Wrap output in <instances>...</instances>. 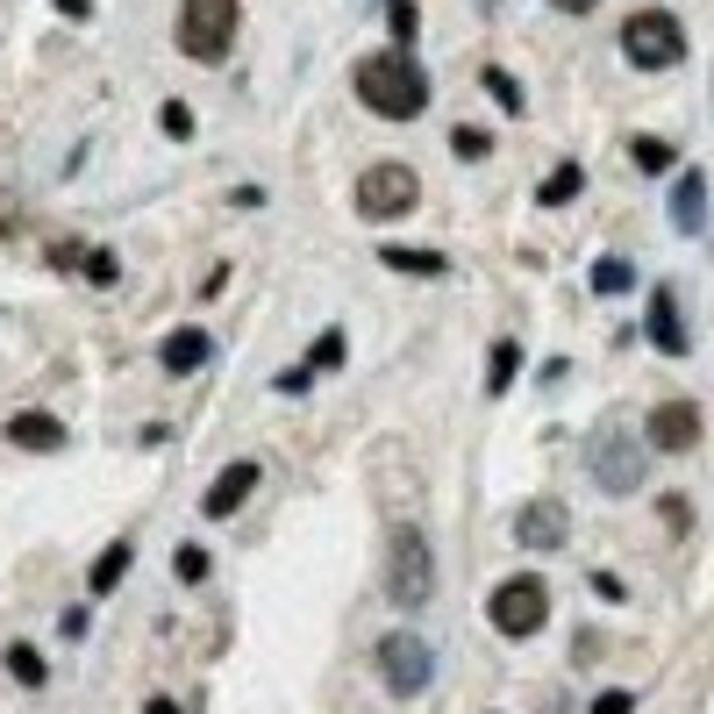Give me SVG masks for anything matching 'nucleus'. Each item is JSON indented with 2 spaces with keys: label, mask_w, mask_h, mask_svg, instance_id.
<instances>
[{
  "label": "nucleus",
  "mask_w": 714,
  "mask_h": 714,
  "mask_svg": "<svg viewBox=\"0 0 714 714\" xmlns=\"http://www.w3.org/2000/svg\"><path fill=\"white\" fill-rule=\"evenodd\" d=\"M357 101L386 122H415L429 107V72L415 65L408 51H372L357 65Z\"/></svg>",
  "instance_id": "1"
},
{
  "label": "nucleus",
  "mask_w": 714,
  "mask_h": 714,
  "mask_svg": "<svg viewBox=\"0 0 714 714\" xmlns=\"http://www.w3.org/2000/svg\"><path fill=\"white\" fill-rule=\"evenodd\" d=\"M429 594H436L429 536H422V528H393V544H386V600H393V608H422Z\"/></svg>",
  "instance_id": "2"
},
{
  "label": "nucleus",
  "mask_w": 714,
  "mask_h": 714,
  "mask_svg": "<svg viewBox=\"0 0 714 714\" xmlns=\"http://www.w3.org/2000/svg\"><path fill=\"white\" fill-rule=\"evenodd\" d=\"M622 58H629L636 72H672L686 58V29L664 8H643V15L622 22Z\"/></svg>",
  "instance_id": "3"
},
{
  "label": "nucleus",
  "mask_w": 714,
  "mask_h": 714,
  "mask_svg": "<svg viewBox=\"0 0 714 714\" xmlns=\"http://www.w3.org/2000/svg\"><path fill=\"white\" fill-rule=\"evenodd\" d=\"M237 43V0H179V51L215 65Z\"/></svg>",
  "instance_id": "4"
},
{
  "label": "nucleus",
  "mask_w": 714,
  "mask_h": 714,
  "mask_svg": "<svg viewBox=\"0 0 714 714\" xmlns=\"http://www.w3.org/2000/svg\"><path fill=\"white\" fill-rule=\"evenodd\" d=\"M486 622H494L500 636H536L550 622V586H544V578H528V572L500 578L494 600H486Z\"/></svg>",
  "instance_id": "5"
},
{
  "label": "nucleus",
  "mask_w": 714,
  "mask_h": 714,
  "mask_svg": "<svg viewBox=\"0 0 714 714\" xmlns=\"http://www.w3.org/2000/svg\"><path fill=\"white\" fill-rule=\"evenodd\" d=\"M415 201H422V179H415L408 165H372L365 179H357V215H372V221L408 215Z\"/></svg>",
  "instance_id": "6"
},
{
  "label": "nucleus",
  "mask_w": 714,
  "mask_h": 714,
  "mask_svg": "<svg viewBox=\"0 0 714 714\" xmlns=\"http://www.w3.org/2000/svg\"><path fill=\"white\" fill-rule=\"evenodd\" d=\"M429 672H436V658H429V643H422V636H408V629L379 636V679H386L400 700H408V693H422V686H429Z\"/></svg>",
  "instance_id": "7"
},
{
  "label": "nucleus",
  "mask_w": 714,
  "mask_h": 714,
  "mask_svg": "<svg viewBox=\"0 0 714 714\" xmlns=\"http://www.w3.org/2000/svg\"><path fill=\"white\" fill-rule=\"evenodd\" d=\"M594 479L608 494H636V479H643V450H636L622 429H600L594 436Z\"/></svg>",
  "instance_id": "8"
},
{
  "label": "nucleus",
  "mask_w": 714,
  "mask_h": 714,
  "mask_svg": "<svg viewBox=\"0 0 714 714\" xmlns=\"http://www.w3.org/2000/svg\"><path fill=\"white\" fill-rule=\"evenodd\" d=\"M643 436H650V450H672V458H679V450L700 443V408H693V400H664V408L650 415Z\"/></svg>",
  "instance_id": "9"
},
{
  "label": "nucleus",
  "mask_w": 714,
  "mask_h": 714,
  "mask_svg": "<svg viewBox=\"0 0 714 714\" xmlns=\"http://www.w3.org/2000/svg\"><path fill=\"white\" fill-rule=\"evenodd\" d=\"M564 522H572V514H564V500H528L522 522H514V544H522V550H558L564 536H572Z\"/></svg>",
  "instance_id": "10"
},
{
  "label": "nucleus",
  "mask_w": 714,
  "mask_h": 714,
  "mask_svg": "<svg viewBox=\"0 0 714 714\" xmlns=\"http://www.w3.org/2000/svg\"><path fill=\"white\" fill-rule=\"evenodd\" d=\"M251 494H257V464H251V458H237V464H221V479L207 486L201 514H207V522H229V514H237Z\"/></svg>",
  "instance_id": "11"
},
{
  "label": "nucleus",
  "mask_w": 714,
  "mask_h": 714,
  "mask_svg": "<svg viewBox=\"0 0 714 714\" xmlns=\"http://www.w3.org/2000/svg\"><path fill=\"white\" fill-rule=\"evenodd\" d=\"M643 329H650V343H658L664 357H686V322H679V293H672V286H658V293H650Z\"/></svg>",
  "instance_id": "12"
},
{
  "label": "nucleus",
  "mask_w": 714,
  "mask_h": 714,
  "mask_svg": "<svg viewBox=\"0 0 714 714\" xmlns=\"http://www.w3.org/2000/svg\"><path fill=\"white\" fill-rule=\"evenodd\" d=\"M207 357H215V343H207L201 329H171V336L157 343V365H165L171 379H193V372L207 365Z\"/></svg>",
  "instance_id": "13"
},
{
  "label": "nucleus",
  "mask_w": 714,
  "mask_h": 714,
  "mask_svg": "<svg viewBox=\"0 0 714 714\" xmlns=\"http://www.w3.org/2000/svg\"><path fill=\"white\" fill-rule=\"evenodd\" d=\"M672 221H679L686 237L707 229V179H700V171H679V187H672Z\"/></svg>",
  "instance_id": "14"
},
{
  "label": "nucleus",
  "mask_w": 714,
  "mask_h": 714,
  "mask_svg": "<svg viewBox=\"0 0 714 714\" xmlns=\"http://www.w3.org/2000/svg\"><path fill=\"white\" fill-rule=\"evenodd\" d=\"M8 443H15V450H65V422H58V415H15V422H8Z\"/></svg>",
  "instance_id": "15"
},
{
  "label": "nucleus",
  "mask_w": 714,
  "mask_h": 714,
  "mask_svg": "<svg viewBox=\"0 0 714 714\" xmlns=\"http://www.w3.org/2000/svg\"><path fill=\"white\" fill-rule=\"evenodd\" d=\"M129 564H137V544L122 536V544H107L101 558H93V578H86V586H93V594H115L122 578H129Z\"/></svg>",
  "instance_id": "16"
},
{
  "label": "nucleus",
  "mask_w": 714,
  "mask_h": 714,
  "mask_svg": "<svg viewBox=\"0 0 714 714\" xmlns=\"http://www.w3.org/2000/svg\"><path fill=\"white\" fill-rule=\"evenodd\" d=\"M578 187H586V171H578V165H558L544 187H536V201H544V207H564V201H578Z\"/></svg>",
  "instance_id": "17"
},
{
  "label": "nucleus",
  "mask_w": 714,
  "mask_h": 714,
  "mask_svg": "<svg viewBox=\"0 0 714 714\" xmlns=\"http://www.w3.org/2000/svg\"><path fill=\"white\" fill-rule=\"evenodd\" d=\"M379 257H386L393 272H415V279H436V272H443V257H436V251H400V243H386Z\"/></svg>",
  "instance_id": "18"
},
{
  "label": "nucleus",
  "mask_w": 714,
  "mask_h": 714,
  "mask_svg": "<svg viewBox=\"0 0 714 714\" xmlns=\"http://www.w3.org/2000/svg\"><path fill=\"white\" fill-rule=\"evenodd\" d=\"M522 372V343H494V365H486V393H508Z\"/></svg>",
  "instance_id": "19"
},
{
  "label": "nucleus",
  "mask_w": 714,
  "mask_h": 714,
  "mask_svg": "<svg viewBox=\"0 0 714 714\" xmlns=\"http://www.w3.org/2000/svg\"><path fill=\"white\" fill-rule=\"evenodd\" d=\"M629 286H636L629 257H600V265H594V293H629Z\"/></svg>",
  "instance_id": "20"
},
{
  "label": "nucleus",
  "mask_w": 714,
  "mask_h": 714,
  "mask_svg": "<svg viewBox=\"0 0 714 714\" xmlns=\"http://www.w3.org/2000/svg\"><path fill=\"white\" fill-rule=\"evenodd\" d=\"M479 79H486V93H494L500 107H508V115H522V86H514V72H500V65H486L479 72Z\"/></svg>",
  "instance_id": "21"
},
{
  "label": "nucleus",
  "mask_w": 714,
  "mask_h": 714,
  "mask_svg": "<svg viewBox=\"0 0 714 714\" xmlns=\"http://www.w3.org/2000/svg\"><path fill=\"white\" fill-rule=\"evenodd\" d=\"M171 572L187 578V586H201V578L215 572V564H207V550H201V544H179V550H171Z\"/></svg>",
  "instance_id": "22"
},
{
  "label": "nucleus",
  "mask_w": 714,
  "mask_h": 714,
  "mask_svg": "<svg viewBox=\"0 0 714 714\" xmlns=\"http://www.w3.org/2000/svg\"><path fill=\"white\" fill-rule=\"evenodd\" d=\"M8 672H15L22 686H43V658H36L29 643H8Z\"/></svg>",
  "instance_id": "23"
},
{
  "label": "nucleus",
  "mask_w": 714,
  "mask_h": 714,
  "mask_svg": "<svg viewBox=\"0 0 714 714\" xmlns=\"http://www.w3.org/2000/svg\"><path fill=\"white\" fill-rule=\"evenodd\" d=\"M386 22H393V36H400V51H408V43H415V29H422L415 0H386Z\"/></svg>",
  "instance_id": "24"
},
{
  "label": "nucleus",
  "mask_w": 714,
  "mask_h": 714,
  "mask_svg": "<svg viewBox=\"0 0 714 714\" xmlns=\"http://www.w3.org/2000/svg\"><path fill=\"white\" fill-rule=\"evenodd\" d=\"M450 151H458L464 165H472V157H486V151H494V137H486V129H472V122H464V129H450Z\"/></svg>",
  "instance_id": "25"
},
{
  "label": "nucleus",
  "mask_w": 714,
  "mask_h": 714,
  "mask_svg": "<svg viewBox=\"0 0 714 714\" xmlns=\"http://www.w3.org/2000/svg\"><path fill=\"white\" fill-rule=\"evenodd\" d=\"M307 365H315V372H336L343 365V329H322V343L307 350Z\"/></svg>",
  "instance_id": "26"
},
{
  "label": "nucleus",
  "mask_w": 714,
  "mask_h": 714,
  "mask_svg": "<svg viewBox=\"0 0 714 714\" xmlns=\"http://www.w3.org/2000/svg\"><path fill=\"white\" fill-rule=\"evenodd\" d=\"M636 165H643V171H672V143H664V137H636Z\"/></svg>",
  "instance_id": "27"
},
{
  "label": "nucleus",
  "mask_w": 714,
  "mask_h": 714,
  "mask_svg": "<svg viewBox=\"0 0 714 714\" xmlns=\"http://www.w3.org/2000/svg\"><path fill=\"white\" fill-rule=\"evenodd\" d=\"M157 122H165V137H171V143H187V137H193V107H187V101H165V115H157Z\"/></svg>",
  "instance_id": "28"
},
{
  "label": "nucleus",
  "mask_w": 714,
  "mask_h": 714,
  "mask_svg": "<svg viewBox=\"0 0 714 714\" xmlns=\"http://www.w3.org/2000/svg\"><path fill=\"white\" fill-rule=\"evenodd\" d=\"M594 714H636V693H622V686H614V693L594 700Z\"/></svg>",
  "instance_id": "29"
},
{
  "label": "nucleus",
  "mask_w": 714,
  "mask_h": 714,
  "mask_svg": "<svg viewBox=\"0 0 714 714\" xmlns=\"http://www.w3.org/2000/svg\"><path fill=\"white\" fill-rule=\"evenodd\" d=\"M86 279H101V286H107V279H115V257L93 251V257H86Z\"/></svg>",
  "instance_id": "30"
},
{
  "label": "nucleus",
  "mask_w": 714,
  "mask_h": 714,
  "mask_svg": "<svg viewBox=\"0 0 714 714\" xmlns=\"http://www.w3.org/2000/svg\"><path fill=\"white\" fill-rule=\"evenodd\" d=\"M307 379H315V365H293V372H279V393H301Z\"/></svg>",
  "instance_id": "31"
},
{
  "label": "nucleus",
  "mask_w": 714,
  "mask_h": 714,
  "mask_svg": "<svg viewBox=\"0 0 714 714\" xmlns=\"http://www.w3.org/2000/svg\"><path fill=\"white\" fill-rule=\"evenodd\" d=\"M58 15H65V22H86V15H93V0H58Z\"/></svg>",
  "instance_id": "32"
},
{
  "label": "nucleus",
  "mask_w": 714,
  "mask_h": 714,
  "mask_svg": "<svg viewBox=\"0 0 714 714\" xmlns=\"http://www.w3.org/2000/svg\"><path fill=\"white\" fill-rule=\"evenodd\" d=\"M550 8H564V15H594L600 0H550Z\"/></svg>",
  "instance_id": "33"
},
{
  "label": "nucleus",
  "mask_w": 714,
  "mask_h": 714,
  "mask_svg": "<svg viewBox=\"0 0 714 714\" xmlns=\"http://www.w3.org/2000/svg\"><path fill=\"white\" fill-rule=\"evenodd\" d=\"M143 714H187L179 700H143Z\"/></svg>",
  "instance_id": "34"
}]
</instances>
